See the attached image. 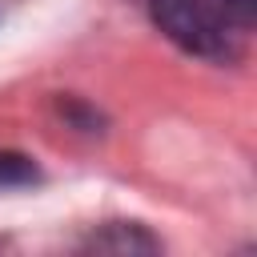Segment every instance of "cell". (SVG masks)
Segmentation results:
<instances>
[{
  "label": "cell",
  "mask_w": 257,
  "mask_h": 257,
  "mask_svg": "<svg viewBox=\"0 0 257 257\" xmlns=\"http://www.w3.org/2000/svg\"><path fill=\"white\" fill-rule=\"evenodd\" d=\"M213 8L221 12V20L233 32H249L257 20V0H213Z\"/></svg>",
  "instance_id": "cell-2"
},
{
  "label": "cell",
  "mask_w": 257,
  "mask_h": 257,
  "mask_svg": "<svg viewBox=\"0 0 257 257\" xmlns=\"http://www.w3.org/2000/svg\"><path fill=\"white\" fill-rule=\"evenodd\" d=\"M153 24L185 52L205 60H233L237 40L233 28L221 20V12L209 0H149Z\"/></svg>",
  "instance_id": "cell-1"
},
{
  "label": "cell",
  "mask_w": 257,
  "mask_h": 257,
  "mask_svg": "<svg viewBox=\"0 0 257 257\" xmlns=\"http://www.w3.org/2000/svg\"><path fill=\"white\" fill-rule=\"evenodd\" d=\"M28 181H36V165L24 153L0 149V185H28Z\"/></svg>",
  "instance_id": "cell-3"
}]
</instances>
